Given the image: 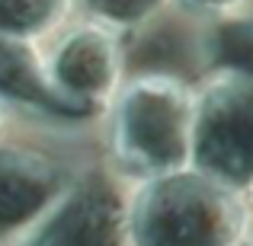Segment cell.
I'll use <instances>...</instances> for the list:
<instances>
[{"instance_id":"4","label":"cell","mask_w":253,"mask_h":246,"mask_svg":"<svg viewBox=\"0 0 253 246\" xmlns=\"http://www.w3.org/2000/svg\"><path fill=\"white\" fill-rule=\"evenodd\" d=\"M196 166L253 195V77L199 74Z\"/></svg>"},{"instance_id":"11","label":"cell","mask_w":253,"mask_h":246,"mask_svg":"<svg viewBox=\"0 0 253 246\" xmlns=\"http://www.w3.org/2000/svg\"><path fill=\"white\" fill-rule=\"evenodd\" d=\"M253 0H176V10L186 13L196 23H209V19L234 16V13L250 10Z\"/></svg>"},{"instance_id":"7","label":"cell","mask_w":253,"mask_h":246,"mask_svg":"<svg viewBox=\"0 0 253 246\" xmlns=\"http://www.w3.org/2000/svg\"><path fill=\"white\" fill-rule=\"evenodd\" d=\"M0 99L23 122L48 125V128H77L81 122H93L74 112L48 80L42 58V45L23 38L0 35Z\"/></svg>"},{"instance_id":"13","label":"cell","mask_w":253,"mask_h":246,"mask_svg":"<svg viewBox=\"0 0 253 246\" xmlns=\"http://www.w3.org/2000/svg\"><path fill=\"white\" fill-rule=\"evenodd\" d=\"M237 246H253V227L247 230V234H244V240H241V243H237Z\"/></svg>"},{"instance_id":"8","label":"cell","mask_w":253,"mask_h":246,"mask_svg":"<svg viewBox=\"0 0 253 246\" xmlns=\"http://www.w3.org/2000/svg\"><path fill=\"white\" fill-rule=\"evenodd\" d=\"M192 58L199 64V74L253 77V6L234 16L199 23Z\"/></svg>"},{"instance_id":"1","label":"cell","mask_w":253,"mask_h":246,"mask_svg":"<svg viewBox=\"0 0 253 246\" xmlns=\"http://www.w3.org/2000/svg\"><path fill=\"white\" fill-rule=\"evenodd\" d=\"M199 83L164 68L131 70L99 115L106 170L122 185L196 166Z\"/></svg>"},{"instance_id":"12","label":"cell","mask_w":253,"mask_h":246,"mask_svg":"<svg viewBox=\"0 0 253 246\" xmlns=\"http://www.w3.org/2000/svg\"><path fill=\"white\" fill-rule=\"evenodd\" d=\"M13 118H16V115L10 112V105H6L3 99H0V138H6V135H10V125H13Z\"/></svg>"},{"instance_id":"3","label":"cell","mask_w":253,"mask_h":246,"mask_svg":"<svg viewBox=\"0 0 253 246\" xmlns=\"http://www.w3.org/2000/svg\"><path fill=\"white\" fill-rule=\"evenodd\" d=\"M42 58L55 93L93 122L128 77V38L84 13L42 45Z\"/></svg>"},{"instance_id":"9","label":"cell","mask_w":253,"mask_h":246,"mask_svg":"<svg viewBox=\"0 0 253 246\" xmlns=\"http://www.w3.org/2000/svg\"><path fill=\"white\" fill-rule=\"evenodd\" d=\"M77 13V0H0V35L45 45Z\"/></svg>"},{"instance_id":"10","label":"cell","mask_w":253,"mask_h":246,"mask_svg":"<svg viewBox=\"0 0 253 246\" xmlns=\"http://www.w3.org/2000/svg\"><path fill=\"white\" fill-rule=\"evenodd\" d=\"M77 10L122 32L125 38H138L176 10V0H77Z\"/></svg>"},{"instance_id":"5","label":"cell","mask_w":253,"mask_h":246,"mask_svg":"<svg viewBox=\"0 0 253 246\" xmlns=\"http://www.w3.org/2000/svg\"><path fill=\"white\" fill-rule=\"evenodd\" d=\"M84 166L10 131L0 138V246L16 243L74 185Z\"/></svg>"},{"instance_id":"6","label":"cell","mask_w":253,"mask_h":246,"mask_svg":"<svg viewBox=\"0 0 253 246\" xmlns=\"http://www.w3.org/2000/svg\"><path fill=\"white\" fill-rule=\"evenodd\" d=\"M10 246H125V185L84 170L58 205Z\"/></svg>"},{"instance_id":"2","label":"cell","mask_w":253,"mask_h":246,"mask_svg":"<svg viewBox=\"0 0 253 246\" xmlns=\"http://www.w3.org/2000/svg\"><path fill=\"white\" fill-rule=\"evenodd\" d=\"M253 195L199 166L125 185V246H237Z\"/></svg>"}]
</instances>
